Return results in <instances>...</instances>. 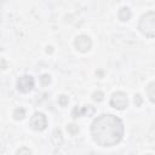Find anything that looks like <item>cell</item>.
<instances>
[{
    "label": "cell",
    "instance_id": "cell-3",
    "mask_svg": "<svg viewBox=\"0 0 155 155\" xmlns=\"http://www.w3.org/2000/svg\"><path fill=\"white\" fill-rule=\"evenodd\" d=\"M128 101H127V96L124 92H115L113 93L111 98H110V105L117 110H122L127 107Z\"/></svg>",
    "mask_w": 155,
    "mask_h": 155
},
{
    "label": "cell",
    "instance_id": "cell-12",
    "mask_svg": "<svg viewBox=\"0 0 155 155\" xmlns=\"http://www.w3.org/2000/svg\"><path fill=\"white\" fill-rule=\"evenodd\" d=\"M68 102H69V99H68V97H67L65 94H62V96L58 97V104H59L61 107L68 105Z\"/></svg>",
    "mask_w": 155,
    "mask_h": 155
},
{
    "label": "cell",
    "instance_id": "cell-8",
    "mask_svg": "<svg viewBox=\"0 0 155 155\" xmlns=\"http://www.w3.org/2000/svg\"><path fill=\"white\" fill-rule=\"evenodd\" d=\"M13 119L15 120H22L24 116H25V110L23 108H16L13 110Z\"/></svg>",
    "mask_w": 155,
    "mask_h": 155
},
{
    "label": "cell",
    "instance_id": "cell-7",
    "mask_svg": "<svg viewBox=\"0 0 155 155\" xmlns=\"http://www.w3.org/2000/svg\"><path fill=\"white\" fill-rule=\"evenodd\" d=\"M131 11H130V8L128 7H122V8H120L119 10V13H117V16H119V19L121 21V22H127L130 18H131Z\"/></svg>",
    "mask_w": 155,
    "mask_h": 155
},
{
    "label": "cell",
    "instance_id": "cell-11",
    "mask_svg": "<svg viewBox=\"0 0 155 155\" xmlns=\"http://www.w3.org/2000/svg\"><path fill=\"white\" fill-rule=\"evenodd\" d=\"M40 82H41L42 86H47V85L51 82V76H50L48 74H44V75H41V78H40Z\"/></svg>",
    "mask_w": 155,
    "mask_h": 155
},
{
    "label": "cell",
    "instance_id": "cell-16",
    "mask_svg": "<svg viewBox=\"0 0 155 155\" xmlns=\"http://www.w3.org/2000/svg\"><path fill=\"white\" fill-rule=\"evenodd\" d=\"M6 68V62L4 59H0V69H5Z\"/></svg>",
    "mask_w": 155,
    "mask_h": 155
},
{
    "label": "cell",
    "instance_id": "cell-14",
    "mask_svg": "<svg viewBox=\"0 0 155 155\" xmlns=\"http://www.w3.org/2000/svg\"><path fill=\"white\" fill-rule=\"evenodd\" d=\"M142 97L139 96V94H136L134 96V104H136V107H139L140 104H142Z\"/></svg>",
    "mask_w": 155,
    "mask_h": 155
},
{
    "label": "cell",
    "instance_id": "cell-9",
    "mask_svg": "<svg viewBox=\"0 0 155 155\" xmlns=\"http://www.w3.org/2000/svg\"><path fill=\"white\" fill-rule=\"evenodd\" d=\"M154 90H155V82H150L149 86L147 87V92H148V96H149V99L150 102H155V93H154Z\"/></svg>",
    "mask_w": 155,
    "mask_h": 155
},
{
    "label": "cell",
    "instance_id": "cell-5",
    "mask_svg": "<svg viewBox=\"0 0 155 155\" xmlns=\"http://www.w3.org/2000/svg\"><path fill=\"white\" fill-rule=\"evenodd\" d=\"M33 87H34V79L30 75L21 76L17 81V88H18V91H21L23 93L29 92Z\"/></svg>",
    "mask_w": 155,
    "mask_h": 155
},
{
    "label": "cell",
    "instance_id": "cell-1",
    "mask_svg": "<svg viewBox=\"0 0 155 155\" xmlns=\"http://www.w3.org/2000/svg\"><path fill=\"white\" fill-rule=\"evenodd\" d=\"M91 134L101 147L116 145L124 136L122 121L113 114H102L92 122Z\"/></svg>",
    "mask_w": 155,
    "mask_h": 155
},
{
    "label": "cell",
    "instance_id": "cell-13",
    "mask_svg": "<svg viewBox=\"0 0 155 155\" xmlns=\"http://www.w3.org/2000/svg\"><path fill=\"white\" fill-rule=\"evenodd\" d=\"M103 97H104V94H103L102 91H97V92H94V93L92 94V98H93V101H96V102H102V101H103Z\"/></svg>",
    "mask_w": 155,
    "mask_h": 155
},
{
    "label": "cell",
    "instance_id": "cell-2",
    "mask_svg": "<svg viewBox=\"0 0 155 155\" xmlns=\"http://www.w3.org/2000/svg\"><path fill=\"white\" fill-rule=\"evenodd\" d=\"M138 29L145 36L154 38V35H155V12L154 11H149L148 13H145L140 17Z\"/></svg>",
    "mask_w": 155,
    "mask_h": 155
},
{
    "label": "cell",
    "instance_id": "cell-6",
    "mask_svg": "<svg viewBox=\"0 0 155 155\" xmlns=\"http://www.w3.org/2000/svg\"><path fill=\"white\" fill-rule=\"evenodd\" d=\"M92 46V41L87 35H79L75 39V47L80 52H87Z\"/></svg>",
    "mask_w": 155,
    "mask_h": 155
},
{
    "label": "cell",
    "instance_id": "cell-15",
    "mask_svg": "<svg viewBox=\"0 0 155 155\" xmlns=\"http://www.w3.org/2000/svg\"><path fill=\"white\" fill-rule=\"evenodd\" d=\"M17 154H31V150H29L28 148H21L17 150Z\"/></svg>",
    "mask_w": 155,
    "mask_h": 155
},
{
    "label": "cell",
    "instance_id": "cell-17",
    "mask_svg": "<svg viewBox=\"0 0 155 155\" xmlns=\"http://www.w3.org/2000/svg\"><path fill=\"white\" fill-rule=\"evenodd\" d=\"M46 52H47V53H48V52L51 53V52H52V47H51V46H47V48H46Z\"/></svg>",
    "mask_w": 155,
    "mask_h": 155
},
{
    "label": "cell",
    "instance_id": "cell-10",
    "mask_svg": "<svg viewBox=\"0 0 155 155\" xmlns=\"http://www.w3.org/2000/svg\"><path fill=\"white\" fill-rule=\"evenodd\" d=\"M67 131H68L71 136H75V134H78V132H79V127H78L76 125H74V124H70V125L67 126Z\"/></svg>",
    "mask_w": 155,
    "mask_h": 155
},
{
    "label": "cell",
    "instance_id": "cell-4",
    "mask_svg": "<svg viewBox=\"0 0 155 155\" xmlns=\"http://www.w3.org/2000/svg\"><path fill=\"white\" fill-rule=\"evenodd\" d=\"M30 126L35 131H44L47 126V119L42 113L36 111L30 119Z\"/></svg>",
    "mask_w": 155,
    "mask_h": 155
}]
</instances>
